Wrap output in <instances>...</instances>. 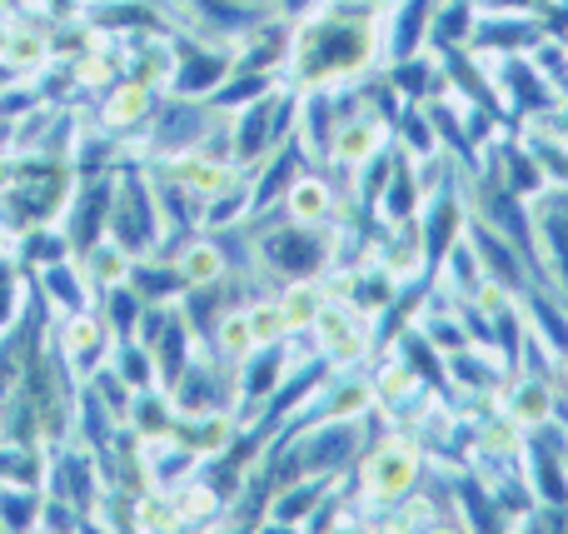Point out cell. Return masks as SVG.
<instances>
[{
    "label": "cell",
    "mask_w": 568,
    "mask_h": 534,
    "mask_svg": "<svg viewBox=\"0 0 568 534\" xmlns=\"http://www.w3.org/2000/svg\"><path fill=\"white\" fill-rule=\"evenodd\" d=\"M245 315H250V330H255V350H260V345H280V340L290 335L280 300H265V305H250Z\"/></svg>",
    "instance_id": "d6986e66"
},
{
    "label": "cell",
    "mask_w": 568,
    "mask_h": 534,
    "mask_svg": "<svg viewBox=\"0 0 568 534\" xmlns=\"http://www.w3.org/2000/svg\"><path fill=\"white\" fill-rule=\"evenodd\" d=\"M210 340H215V355L220 360H245L255 350V330H250V315L245 310H230L210 325Z\"/></svg>",
    "instance_id": "e0dca14e"
},
{
    "label": "cell",
    "mask_w": 568,
    "mask_h": 534,
    "mask_svg": "<svg viewBox=\"0 0 568 534\" xmlns=\"http://www.w3.org/2000/svg\"><path fill=\"white\" fill-rule=\"evenodd\" d=\"M170 265L180 270L185 290L225 280V255H220V240H185V245L175 250V260H170Z\"/></svg>",
    "instance_id": "30bf717a"
},
{
    "label": "cell",
    "mask_w": 568,
    "mask_h": 534,
    "mask_svg": "<svg viewBox=\"0 0 568 534\" xmlns=\"http://www.w3.org/2000/svg\"><path fill=\"white\" fill-rule=\"evenodd\" d=\"M499 405L509 410L524 430H539V425H549V420L559 415V390H554V380L529 375V370H524V375L504 380V400H499Z\"/></svg>",
    "instance_id": "52a82bcc"
},
{
    "label": "cell",
    "mask_w": 568,
    "mask_h": 534,
    "mask_svg": "<svg viewBox=\"0 0 568 534\" xmlns=\"http://www.w3.org/2000/svg\"><path fill=\"white\" fill-rule=\"evenodd\" d=\"M110 200H115V185L90 175V185L75 195V205H65V235L75 250H90L110 230Z\"/></svg>",
    "instance_id": "ba28073f"
},
{
    "label": "cell",
    "mask_w": 568,
    "mask_h": 534,
    "mask_svg": "<svg viewBox=\"0 0 568 534\" xmlns=\"http://www.w3.org/2000/svg\"><path fill=\"white\" fill-rule=\"evenodd\" d=\"M40 280H45V295L55 300V305H65L70 315H75V310H90V300H95V290H90V280H85V270H75L70 260L40 265Z\"/></svg>",
    "instance_id": "7c38bea8"
},
{
    "label": "cell",
    "mask_w": 568,
    "mask_h": 534,
    "mask_svg": "<svg viewBox=\"0 0 568 534\" xmlns=\"http://www.w3.org/2000/svg\"><path fill=\"white\" fill-rule=\"evenodd\" d=\"M359 485H364V495L379 500V505H399V500H409L414 485H419V460H414V450L404 445V440L369 445L364 470H359Z\"/></svg>",
    "instance_id": "3957f363"
},
{
    "label": "cell",
    "mask_w": 568,
    "mask_h": 534,
    "mask_svg": "<svg viewBox=\"0 0 568 534\" xmlns=\"http://www.w3.org/2000/svg\"><path fill=\"white\" fill-rule=\"evenodd\" d=\"M409 60V56H404ZM394 90H404V95H429V90L444 85V75L434 70V60H409V66H394Z\"/></svg>",
    "instance_id": "ac0fdd59"
},
{
    "label": "cell",
    "mask_w": 568,
    "mask_h": 534,
    "mask_svg": "<svg viewBox=\"0 0 568 534\" xmlns=\"http://www.w3.org/2000/svg\"><path fill=\"white\" fill-rule=\"evenodd\" d=\"M394 36H389V46H394V60H404V56H414V46H419V36H429V20H434V6L429 0H404L399 10H394Z\"/></svg>",
    "instance_id": "2e32d148"
},
{
    "label": "cell",
    "mask_w": 568,
    "mask_h": 534,
    "mask_svg": "<svg viewBox=\"0 0 568 534\" xmlns=\"http://www.w3.org/2000/svg\"><path fill=\"white\" fill-rule=\"evenodd\" d=\"M284 210H290V220L294 225H324V220L334 215V190H329V180H320V175H294V185L284 190Z\"/></svg>",
    "instance_id": "9c48e42d"
},
{
    "label": "cell",
    "mask_w": 568,
    "mask_h": 534,
    "mask_svg": "<svg viewBox=\"0 0 568 534\" xmlns=\"http://www.w3.org/2000/svg\"><path fill=\"white\" fill-rule=\"evenodd\" d=\"M160 235H165V220H160L155 190H150L145 175H135V165H125L115 200H110V240L130 255H150L160 245Z\"/></svg>",
    "instance_id": "7a4b0ae2"
},
{
    "label": "cell",
    "mask_w": 568,
    "mask_h": 534,
    "mask_svg": "<svg viewBox=\"0 0 568 534\" xmlns=\"http://www.w3.org/2000/svg\"><path fill=\"white\" fill-rule=\"evenodd\" d=\"M384 135H389V120L384 115H339L334 120V135H329V150L324 155L344 170H359L369 155H379Z\"/></svg>",
    "instance_id": "8992f818"
},
{
    "label": "cell",
    "mask_w": 568,
    "mask_h": 534,
    "mask_svg": "<svg viewBox=\"0 0 568 534\" xmlns=\"http://www.w3.org/2000/svg\"><path fill=\"white\" fill-rule=\"evenodd\" d=\"M6 60H10V66H20V70H36V66H45V60H50V46L36 36V30H20V36L10 30Z\"/></svg>",
    "instance_id": "ffe728a7"
},
{
    "label": "cell",
    "mask_w": 568,
    "mask_h": 534,
    "mask_svg": "<svg viewBox=\"0 0 568 534\" xmlns=\"http://www.w3.org/2000/svg\"><path fill=\"white\" fill-rule=\"evenodd\" d=\"M374 26L369 20H344V16H314L300 36L290 40V66L304 75V85H329L334 75H354L369 66Z\"/></svg>",
    "instance_id": "6da1fadb"
},
{
    "label": "cell",
    "mask_w": 568,
    "mask_h": 534,
    "mask_svg": "<svg viewBox=\"0 0 568 534\" xmlns=\"http://www.w3.org/2000/svg\"><path fill=\"white\" fill-rule=\"evenodd\" d=\"M280 310H284V325L294 330H314V320H320V310L329 305V295H324L320 285H310V280H290V285L280 290Z\"/></svg>",
    "instance_id": "4fadbf2b"
},
{
    "label": "cell",
    "mask_w": 568,
    "mask_h": 534,
    "mask_svg": "<svg viewBox=\"0 0 568 534\" xmlns=\"http://www.w3.org/2000/svg\"><path fill=\"white\" fill-rule=\"evenodd\" d=\"M469 245H474V255H479V265H484V275H489V280H499L504 290H514V295H524V290H529V285H524V280H529V260H524L519 245H514L509 235H499L489 220H474Z\"/></svg>",
    "instance_id": "5b68a950"
},
{
    "label": "cell",
    "mask_w": 568,
    "mask_h": 534,
    "mask_svg": "<svg viewBox=\"0 0 568 534\" xmlns=\"http://www.w3.org/2000/svg\"><path fill=\"white\" fill-rule=\"evenodd\" d=\"M115 375L125 380L130 390H155V385H160V370H155V355H150V345H140L135 335L120 340V350H115Z\"/></svg>",
    "instance_id": "9a60e30c"
},
{
    "label": "cell",
    "mask_w": 568,
    "mask_h": 534,
    "mask_svg": "<svg viewBox=\"0 0 568 534\" xmlns=\"http://www.w3.org/2000/svg\"><path fill=\"white\" fill-rule=\"evenodd\" d=\"M260 255H265L284 280H310L314 270L329 260V245H324L310 225H294V220H290V225L270 230V235L260 240Z\"/></svg>",
    "instance_id": "277c9868"
},
{
    "label": "cell",
    "mask_w": 568,
    "mask_h": 534,
    "mask_svg": "<svg viewBox=\"0 0 568 534\" xmlns=\"http://www.w3.org/2000/svg\"><path fill=\"white\" fill-rule=\"evenodd\" d=\"M474 20H479V6H474V0H449V6H434V20H429V46H439V50L469 46Z\"/></svg>",
    "instance_id": "8fae6325"
},
{
    "label": "cell",
    "mask_w": 568,
    "mask_h": 534,
    "mask_svg": "<svg viewBox=\"0 0 568 534\" xmlns=\"http://www.w3.org/2000/svg\"><path fill=\"white\" fill-rule=\"evenodd\" d=\"M6 46H10V26L0 20V60H6Z\"/></svg>",
    "instance_id": "44dd1931"
},
{
    "label": "cell",
    "mask_w": 568,
    "mask_h": 534,
    "mask_svg": "<svg viewBox=\"0 0 568 534\" xmlns=\"http://www.w3.org/2000/svg\"><path fill=\"white\" fill-rule=\"evenodd\" d=\"M145 110H150V85L145 80H120L115 95H110L105 110H100V120H105V130H130V125H140Z\"/></svg>",
    "instance_id": "5bb4252c"
}]
</instances>
